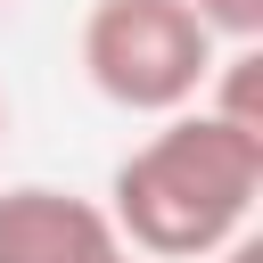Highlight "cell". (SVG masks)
Returning <instances> with one entry per match:
<instances>
[{
    "label": "cell",
    "instance_id": "cell-2",
    "mask_svg": "<svg viewBox=\"0 0 263 263\" xmlns=\"http://www.w3.org/2000/svg\"><path fill=\"white\" fill-rule=\"evenodd\" d=\"M214 33L189 0H90L82 16V74L123 115H173L205 90Z\"/></svg>",
    "mask_w": 263,
    "mask_h": 263
},
{
    "label": "cell",
    "instance_id": "cell-6",
    "mask_svg": "<svg viewBox=\"0 0 263 263\" xmlns=\"http://www.w3.org/2000/svg\"><path fill=\"white\" fill-rule=\"evenodd\" d=\"M214 263H263V247H255V238H247V230H238V238H230V247H214Z\"/></svg>",
    "mask_w": 263,
    "mask_h": 263
},
{
    "label": "cell",
    "instance_id": "cell-5",
    "mask_svg": "<svg viewBox=\"0 0 263 263\" xmlns=\"http://www.w3.org/2000/svg\"><path fill=\"white\" fill-rule=\"evenodd\" d=\"M214 41H263V0H189Z\"/></svg>",
    "mask_w": 263,
    "mask_h": 263
},
{
    "label": "cell",
    "instance_id": "cell-9",
    "mask_svg": "<svg viewBox=\"0 0 263 263\" xmlns=\"http://www.w3.org/2000/svg\"><path fill=\"white\" fill-rule=\"evenodd\" d=\"M0 8H8V0H0Z\"/></svg>",
    "mask_w": 263,
    "mask_h": 263
},
{
    "label": "cell",
    "instance_id": "cell-1",
    "mask_svg": "<svg viewBox=\"0 0 263 263\" xmlns=\"http://www.w3.org/2000/svg\"><path fill=\"white\" fill-rule=\"evenodd\" d=\"M255 189H263V140L222 123L214 107H173L164 132H148L115 164L107 222L148 263H197L247 230Z\"/></svg>",
    "mask_w": 263,
    "mask_h": 263
},
{
    "label": "cell",
    "instance_id": "cell-3",
    "mask_svg": "<svg viewBox=\"0 0 263 263\" xmlns=\"http://www.w3.org/2000/svg\"><path fill=\"white\" fill-rule=\"evenodd\" d=\"M123 238L107 222V205L49 189V181H16L0 189V263H115Z\"/></svg>",
    "mask_w": 263,
    "mask_h": 263
},
{
    "label": "cell",
    "instance_id": "cell-7",
    "mask_svg": "<svg viewBox=\"0 0 263 263\" xmlns=\"http://www.w3.org/2000/svg\"><path fill=\"white\" fill-rule=\"evenodd\" d=\"M0 132H8V90H0Z\"/></svg>",
    "mask_w": 263,
    "mask_h": 263
},
{
    "label": "cell",
    "instance_id": "cell-4",
    "mask_svg": "<svg viewBox=\"0 0 263 263\" xmlns=\"http://www.w3.org/2000/svg\"><path fill=\"white\" fill-rule=\"evenodd\" d=\"M205 82H214L205 107H214L222 123H238V132L263 140V49H255V41H230V58H214Z\"/></svg>",
    "mask_w": 263,
    "mask_h": 263
},
{
    "label": "cell",
    "instance_id": "cell-8",
    "mask_svg": "<svg viewBox=\"0 0 263 263\" xmlns=\"http://www.w3.org/2000/svg\"><path fill=\"white\" fill-rule=\"evenodd\" d=\"M115 263H132V247H123V255H115Z\"/></svg>",
    "mask_w": 263,
    "mask_h": 263
}]
</instances>
